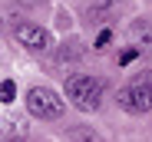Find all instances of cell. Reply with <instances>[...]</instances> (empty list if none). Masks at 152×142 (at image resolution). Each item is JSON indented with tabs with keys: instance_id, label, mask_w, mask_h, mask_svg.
Here are the masks:
<instances>
[{
	"instance_id": "obj_4",
	"label": "cell",
	"mask_w": 152,
	"mask_h": 142,
	"mask_svg": "<svg viewBox=\"0 0 152 142\" xmlns=\"http://www.w3.org/2000/svg\"><path fill=\"white\" fill-rule=\"evenodd\" d=\"M13 36H17L20 46H27V50H33V53L50 50V43H53L50 30H43L40 23H17V27H13Z\"/></svg>"
},
{
	"instance_id": "obj_3",
	"label": "cell",
	"mask_w": 152,
	"mask_h": 142,
	"mask_svg": "<svg viewBox=\"0 0 152 142\" xmlns=\"http://www.w3.org/2000/svg\"><path fill=\"white\" fill-rule=\"evenodd\" d=\"M27 109H30V116L50 122V119H60V116H63V99L50 86H33L27 92Z\"/></svg>"
},
{
	"instance_id": "obj_1",
	"label": "cell",
	"mask_w": 152,
	"mask_h": 142,
	"mask_svg": "<svg viewBox=\"0 0 152 142\" xmlns=\"http://www.w3.org/2000/svg\"><path fill=\"white\" fill-rule=\"evenodd\" d=\"M66 96L76 109H83V112H93L99 109V103H103L106 96V83L103 79H96V76H69L66 79Z\"/></svg>"
},
{
	"instance_id": "obj_7",
	"label": "cell",
	"mask_w": 152,
	"mask_h": 142,
	"mask_svg": "<svg viewBox=\"0 0 152 142\" xmlns=\"http://www.w3.org/2000/svg\"><path fill=\"white\" fill-rule=\"evenodd\" d=\"M119 0H93V13H103V10H113Z\"/></svg>"
},
{
	"instance_id": "obj_6",
	"label": "cell",
	"mask_w": 152,
	"mask_h": 142,
	"mask_svg": "<svg viewBox=\"0 0 152 142\" xmlns=\"http://www.w3.org/2000/svg\"><path fill=\"white\" fill-rule=\"evenodd\" d=\"M13 99H17V83L13 79H4V83H0V103L10 106Z\"/></svg>"
},
{
	"instance_id": "obj_5",
	"label": "cell",
	"mask_w": 152,
	"mask_h": 142,
	"mask_svg": "<svg viewBox=\"0 0 152 142\" xmlns=\"http://www.w3.org/2000/svg\"><path fill=\"white\" fill-rule=\"evenodd\" d=\"M129 43L139 53H152V23L149 20H136L129 23Z\"/></svg>"
},
{
	"instance_id": "obj_8",
	"label": "cell",
	"mask_w": 152,
	"mask_h": 142,
	"mask_svg": "<svg viewBox=\"0 0 152 142\" xmlns=\"http://www.w3.org/2000/svg\"><path fill=\"white\" fill-rule=\"evenodd\" d=\"M109 40H113V33H109V30H103V33L96 36V50H103V46H106Z\"/></svg>"
},
{
	"instance_id": "obj_2",
	"label": "cell",
	"mask_w": 152,
	"mask_h": 142,
	"mask_svg": "<svg viewBox=\"0 0 152 142\" xmlns=\"http://www.w3.org/2000/svg\"><path fill=\"white\" fill-rule=\"evenodd\" d=\"M119 106L126 112H149L152 109V76H136L129 86H122L119 89Z\"/></svg>"
}]
</instances>
